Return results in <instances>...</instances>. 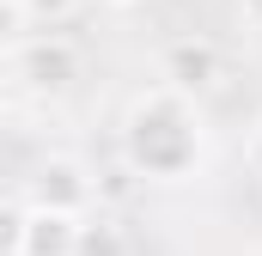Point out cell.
<instances>
[{
  "label": "cell",
  "instance_id": "1",
  "mask_svg": "<svg viewBox=\"0 0 262 256\" xmlns=\"http://www.w3.org/2000/svg\"><path fill=\"white\" fill-rule=\"evenodd\" d=\"M122 165L128 177H146V183H183L195 177L201 153H207V128H201V110L189 92L177 86H152L140 92L122 116Z\"/></svg>",
  "mask_w": 262,
  "mask_h": 256
},
{
  "label": "cell",
  "instance_id": "2",
  "mask_svg": "<svg viewBox=\"0 0 262 256\" xmlns=\"http://www.w3.org/2000/svg\"><path fill=\"white\" fill-rule=\"evenodd\" d=\"M79 43L61 37V31H25V37H12V49H6V73L25 86V92H37V98H61L73 92V79H79Z\"/></svg>",
  "mask_w": 262,
  "mask_h": 256
},
{
  "label": "cell",
  "instance_id": "3",
  "mask_svg": "<svg viewBox=\"0 0 262 256\" xmlns=\"http://www.w3.org/2000/svg\"><path fill=\"white\" fill-rule=\"evenodd\" d=\"M79 220H85V214L37 207L31 195H12V201H6V250L12 256H73Z\"/></svg>",
  "mask_w": 262,
  "mask_h": 256
},
{
  "label": "cell",
  "instance_id": "4",
  "mask_svg": "<svg viewBox=\"0 0 262 256\" xmlns=\"http://www.w3.org/2000/svg\"><path fill=\"white\" fill-rule=\"evenodd\" d=\"M25 195L37 201V207H61V214H92V195H98V183H92V171L73 159V153H49L31 177H25Z\"/></svg>",
  "mask_w": 262,
  "mask_h": 256
},
{
  "label": "cell",
  "instance_id": "5",
  "mask_svg": "<svg viewBox=\"0 0 262 256\" xmlns=\"http://www.w3.org/2000/svg\"><path fill=\"white\" fill-rule=\"evenodd\" d=\"M165 86H177V92H213L220 86V49L207 43V37H171L165 43Z\"/></svg>",
  "mask_w": 262,
  "mask_h": 256
},
{
  "label": "cell",
  "instance_id": "6",
  "mask_svg": "<svg viewBox=\"0 0 262 256\" xmlns=\"http://www.w3.org/2000/svg\"><path fill=\"white\" fill-rule=\"evenodd\" d=\"M79 0H6V18L25 31V25H37V31H55L67 12H73Z\"/></svg>",
  "mask_w": 262,
  "mask_h": 256
},
{
  "label": "cell",
  "instance_id": "7",
  "mask_svg": "<svg viewBox=\"0 0 262 256\" xmlns=\"http://www.w3.org/2000/svg\"><path fill=\"white\" fill-rule=\"evenodd\" d=\"M73 256H128V244H122V232H116L104 214H98V220L85 214V220H79V244H73Z\"/></svg>",
  "mask_w": 262,
  "mask_h": 256
},
{
  "label": "cell",
  "instance_id": "8",
  "mask_svg": "<svg viewBox=\"0 0 262 256\" xmlns=\"http://www.w3.org/2000/svg\"><path fill=\"white\" fill-rule=\"evenodd\" d=\"M250 171H256V177H262V122L250 128Z\"/></svg>",
  "mask_w": 262,
  "mask_h": 256
},
{
  "label": "cell",
  "instance_id": "9",
  "mask_svg": "<svg viewBox=\"0 0 262 256\" xmlns=\"http://www.w3.org/2000/svg\"><path fill=\"white\" fill-rule=\"evenodd\" d=\"M98 6H116V12H122V6H140V0H98Z\"/></svg>",
  "mask_w": 262,
  "mask_h": 256
}]
</instances>
